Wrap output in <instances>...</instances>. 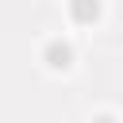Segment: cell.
I'll return each instance as SVG.
<instances>
[{
  "mask_svg": "<svg viewBox=\"0 0 123 123\" xmlns=\"http://www.w3.org/2000/svg\"><path fill=\"white\" fill-rule=\"evenodd\" d=\"M73 15L77 19H92L96 15V0H73Z\"/></svg>",
  "mask_w": 123,
  "mask_h": 123,
  "instance_id": "obj_1",
  "label": "cell"
},
{
  "mask_svg": "<svg viewBox=\"0 0 123 123\" xmlns=\"http://www.w3.org/2000/svg\"><path fill=\"white\" fill-rule=\"evenodd\" d=\"M69 62V46H50V65H65Z\"/></svg>",
  "mask_w": 123,
  "mask_h": 123,
  "instance_id": "obj_2",
  "label": "cell"
}]
</instances>
